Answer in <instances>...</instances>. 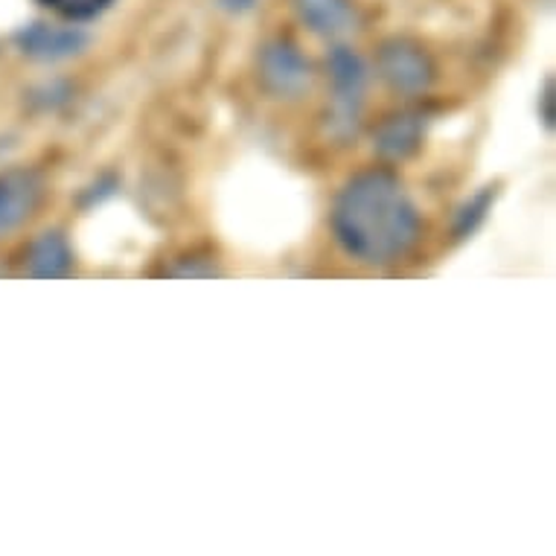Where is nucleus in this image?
<instances>
[{
	"label": "nucleus",
	"instance_id": "obj_1",
	"mask_svg": "<svg viewBox=\"0 0 556 556\" xmlns=\"http://www.w3.org/2000/svg\"><path fill=\"white\" fill-rule=\"evenodd\" d=\"M332 233L346 254L365 265L400 263L420 239V213L388 169L356 175L338 192Z\"/></svg>",
	"mask_w": 556,
	"mask_h": 556
},
{
	"label": "nucleus",
	"instance_id": "obj_2",
	"mask_svg": "<svg viewBox=\"0 0 556 556\" xmlns=\"http://www.w3.org/2000/svg\"><path fill=\"white\" fill-rule=\"evenodd\" d=\"M329 74V109H327V135L336 140H350L362 128L367 97V64L365 59L344 45H336L327 55Z\"/></svg>",
	"mask_w": 556,
	"mask_h": 556
},
{
	"label": "nucleus",
	"instance_id": "obj_3",
	"mask_svg": "<svg viewBox=\"0 0 556 556\" xmlns=\"http://www.w3.org/2000/svg\"><path fill=\"white\" fill-rule=\"evenodd\" d=\"M376 71L402 97H420L434 83L431 55L410 38H388L376 55Z\"/></svg>",
	"mask_w": 556,
	"mask_h": 556
},
{
	"label": "nucleus",
	"instance_id": "obj_4",
	"mask_svg": "<svg viewBox=\"0 0 556 556\" xmlns=\"http://www.w3.org/2000/svg\"><path fill=\"white\" fill-rule=\"evenodd\" d=\"M260 79L265 91L280 97V100H294L312 85L309 59L298 50V45L286 38H274L260 50Z\"/></svg>",
	"mask_w": 556,
	"mask_h": 556
},
{
	"label": "nucleus",
	"instance_id": "obj_5",
	"mask_svg": "<svg viewBox=\"0 0 556 556\" xmlns=\"http://www.w3.org/2000/svg\"><path fill=\"white\" fill-rule=\"evenodd\" d=\"M15 47L21 53L41 64H59L74 59L88 47V33L79 24H55V21H33L15 33Z\"/></svg>",
	"mask_w": 556,
	"mask_h": 556
},
{
	"label": "nucleus",
	"instance_id": "obj_6",
	"mask_svg": "<svg viewBox=\"0 0 556 556\" xmlns=\"http://www.w3.org/2000/svg\"><path fill=\"white\" fill-rule=\"evenodd\" d=\"M45 199V178L36 169H3L0 173V239L24 228Z\"/></svg>",
	"mask_w": 556,
	"mask_h": 556
},
{
	"label": "nucleus",
	"instance_id": "obj_7",
	"mask_svg": "<svg viewBox=\"0 0 556 556\" xmlns=\"http://www.w3.org/2000/svg\"><path fill=\"white\" fill-rule=\"evenodd\" d=\"M294 12L312 36L338 41L358 29V10L353 0H292Z\"/></svg>",
	"mask_w": 556,
	"mask_h": 556
},
{
	"label": "nucleus",
	"instance_id": "obj_8",
	"mask_svg": "<svg viewBox=\"0 0 556 556\" xmlns=\"http://www.w3.org/2000/svg\"><path fill=\"white\" fill-rule=\"evenodd\" d=\"M422 135H426V117L417 111H402L382 119V126L376 128V152L391 161H405L420 149Z\"/></svg>",
	"mask_w": 556,
	"mask_h": 556
},
{
	"label": "nucleus",
	"instance_id": "obj_9",
	"mask_svg": "<svg viewBox=\"0 0 556 556\" xmlns=\"http://www.w3.org/2000/svg\"><path fill=\"white\" fill-rule=\"evenodd\" d=\"M71 268H74V251H71V242H67L62 230H45L41 237L33 239V245L27 251V263H24V271L29 277L50 280V277L71 274Z\"/></svg>",
	"mask_w": 556,
	"mask_h": 556
},
{
	"label": "nucleus",
	"instance_id": "obj_10",
	"mask_svg": "<svg viewBox=\"0 0 556 556\" xmlns=\"http://www.w3.org/2000/svg\"><path fill=\"white\" fill-rule=\"evenodd\" d=\"M495 187H481V190L469 195V199L460 204V211L455 213V237L466 239L472 237L475 230L481 228L483 222H486V213L493 207L495 201Z\"/></svg>",
	"mask_w": 556,
	"mask_h": 556
},
{
	"label": "nucleus",
	"instance_id": "obj_11",
	"mask_svg": "<svg viewBox=\"0 0 556 556\" xmlns=\"http://www.w3.org/2000/svg\"><path fill=\"white\" fill-rule=\"evenodd\" d=\"M45 10L55 12L59 18L71 21V24H85V21L100 18L102 12L114 7V0H38Z\"/></svg>",
	"mask_w": 556,
	"mask_h": 556
},
{
	"label": "nucleus",
	"instance_id": "obj_12",
	"mask_svg": "<svg viewBox=\"0 0 556 556\" xmlns=\"http://www.w3.org/2000/svg\"><path fill=\"white\" fill-rule=\"evenodd\" d=\"M539 102H542V109H539V117H542V123H545L547 128H554V79H547L545 91H542Z\"/></svg>",
	"mask_w": 556,
	"mask_h": 556
},
{
	"label": "nucleus",
	"instance_id": "obj_13",
	"mask_svg": "<svg viewBox=\"0 0 556 556\" xmlns=\"http://www.w3.org/2000/svg\"><path fill=\"white\" fill-rule=\"evenodd\" d=\"M216 7L225 10L228 15H245L256 7V0H216Z\"/></svg>",
	"mask_w": 556,
	"mask_h": 556
}]
</instances>
